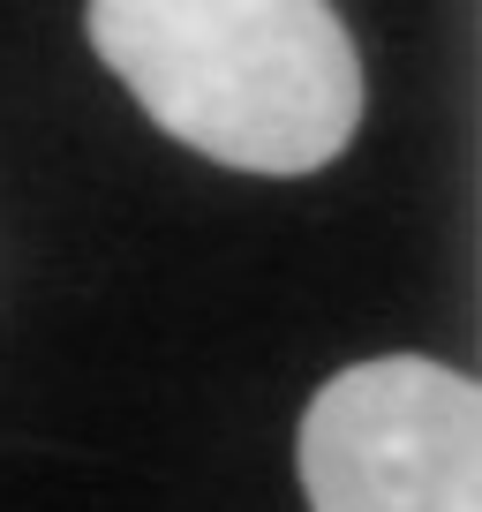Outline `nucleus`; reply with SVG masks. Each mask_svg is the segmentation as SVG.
Instances as JSON below:
<instances>
[{"instance_id":"f03ea898","label":"nucleus","mask_w":482,"mask_h":512,"mask_svg":"<svg viewBox=\"0 0 482 512\" xmlns=\"http://www.w3.org/2000/svg\"><path fill=\"white\" fill-rule=\"evenodd\" d=\"M309 512H482V392L445 362H354L302 415Z\"/></svg>"},{"instance_id":"f257e3e1","label":"nucleus","mask_w":482,"mask_h":512,"mask_svg":"<svg viewBox=\"0 0 482 512\" xmlns=\"http://www.w3.org/2000/svg\"><path fill=\"white\" fill-rule=\"evenodd\" d=\"M91 46L174 144L241 174H317L362 121L332 0H91Z\"/></svg>"}]
</instances>
